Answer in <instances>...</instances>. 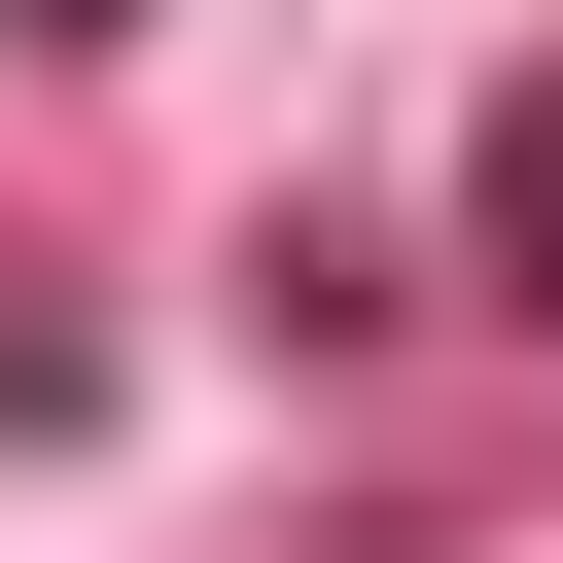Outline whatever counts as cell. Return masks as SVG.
Here are the masks:
<instances>
[{"label":"cell","mask_w":563,"mask_h":563,"mask_svg":"<svg viewBox=\"0 0 563 563\" xmlns=\"http://www.w3.org/2000/svg\"><path fill=\"white\" fill-rule=\"evenodd\" d=\"M493 282H528V317H563V70H528V106H493Z\"/></svg>","instance_id":"1"},{"label":"cell","mask_w":563,"mask_h":563,"mask_svg":"<svg viewBox=\"0 0 563 563\" xmlns=\"http://www.w3.org/2000/svg\"><path fill=\"white\" fill-rule=\"evenodd\" d=\"M35 35H141V0H35Z\"/></svg>","instance_id":"2"}]
</instances>
